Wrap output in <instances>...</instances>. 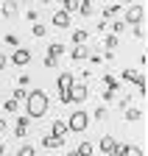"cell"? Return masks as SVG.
Listing matches in <instances>:
<instances>
[{"instance_id":"d4e9b609","label":"cell","mask_w":148,"mask_h":156,"mask_svg":"<svg viewBox=\"0 0 148 156\" xmlns=\"http://www.w3.org/2000/svg\"><path fill=\"white\" fill-rule=\"evenodd\" d=\"M103 45H106V50H115V45H117V36H115V34H109V36L103 39Z\"/></svg>"},{"instance_id":"f1b7e54d","label":"cell","mask_w":148,"mask_h":156,"mask_svg":"<svg viewBox=\"0 0 148 156\" xmlns=\"http://www.w3.org/2000/svg\"><path fill=\"white\" fill-rule=\"evenodd\" d=\"M31 34H34V36H45V25H42V23H34Z\"/></svg>"},{"instance_id":"ba28073f","label":"cell","mask_w":148,"mask_h":156,"mask_svg":"<svg viewBox=\"0 0 148 156\" xmlns=\"http://www.w3.org/2000/svg\"><path fill=\"white\" fill-rule=\"evenodd\" d=\"M50 134L59 136V140H67V134H70V131H67V123H64V120H53V123H50Z\"/></svg>"},{"instance_id":"836d02e7","label":"cell","mask_w":148,"mask_h":156,"mask_svg":"<svg viewBox=\"0 0 148 156\" xmlns=\"http://www.w3.org/2000/svg\"><path fill=\"white\" fill-rule=\"evenodd\" d=\"M17 84H20V87H28V84H31V75H28V73H23L20 78H17Z\"/></svg>"},{"instance_id":"cb8c5ba5","label":"cell","mask_w":148,"mask_h":156,"mask_svg":"<svg viewBox=\"0 0 148 156\" xmlns=\"http://www.w3.org/2000/svg\"><path fill=\"white\" fill-rule=\"evenodd\" d=\"M25 98H28V89L17 87V89H14V95H11V101H17V103H20V101H25Z\"/></svg>"},{"instance_id":"277c9868","label":"cell","mask_w":148,"mask_h":156,"mask_svg":"<svg viewBox=\"0 0 148 156\" xmlns=\"http://www.w3.org/2000/svg\"><path fill=\"white\" fill-rule=\"evenodd\" d=\"M101 151H103V156H117L120 142L115 140L112 134H103V136H101Z\"/></svg>"},{"instance_id":"7c38bea8","label":"cell","mask_w":148,"mask_h":156,"mask_svg":"<svg viewBox=\"0 0 148 156\" xmlns=\"http://www.w3.org/2000/svg\"><path fill=\"white\" fill-rule=\"evenodd\" d=\"M42 145H45L48 151H56V148L64 145V140H59V136H53V134H45V136H42Z\"/></svg>"},{"instance_id":"ffe728a7","label":"cell","mask_w":148,"mask_h":156,"mask_svg":"<svg viewBox=\"0 0 148 156\" xmlns=\"http://www.w3.org/2000/svg\"><path fill=\"white\" fill-rule=\"evenodd\" d=\"M103 84H106V89H115V92L120 89V81H117L112 73H106V75H103Z\"/></svg>"},{"instance_id":"ac0fdd59","label":"cell","mask_w":148,"mask_h":156,"mask_svg":"<svg viewBox=\"0 0 148 156\" xmlns=\"http://www.w3.org/2000/svg\"><path fill=\"white\" fill-rule=\"evenodd\" d=\"M87 39H89V31H84V28H76V31H73V42H76V45H84Z\"/></svg>"},{"instance_id":"6da1fadb","label":"cell","mask_w":148,"mask_h":156,"mask_svg":"<svg viewBox=\"0 0 148 156\" xmlns=\"http://www.w3.org/2000/svg\"><path fill=\"white\" fill-rule=\"evenodd\" d=\"M48 109H50V101H48L45 89H31L25 98V117L28 120H39V117H45Z\"/></svg>"},{"instance_id":"7402d4cb","label":"cell","mask_w":148,"mask_h":156,"mask_svg":"<svg viewBox=\"0 0 148 156\" xmlns=\"http://www.w3.org/2000/svg\"><path fill=\"white\" fill-rule=\"evenodd\" d=\"M78 11H81V17H89L92 14V0H78Z\"/></svg>"},{"instance_id":"2e32d148","label":"cell","mask_w":148,"mask_h":156,"mask_svg":"<svg viewBox=\"0 0 148 156\" xmlns=\"http://www.w3.org/2000/svg\"><path fill=\"white\" fill-rule=\"evenodd\" d=\"M0 11H3V17H14L17 14V0H3Z\"/></svg>"},{"instance_id":"9a60e30c","label":"cell","mask_w":148,"mask_h":156,"mask_svg":"<svg viewBox=\"0 0 148 156\" xmlns=\"http://www.w3.org/2000/svg\"><path fill=\"white\" fill-rule=\"evenodd\" d=\"M120 14V3H109L106 9H103V23H109L112 17H117Z\"/></svg>"},{"instance_id":"e575fe53","label":"cell","mask_w":148,"mask_h":156,"mask_svg":"<svg viewBox=\"0 0 148 156\" xmlns=\"http://www.w3.org/2000/svg\"><path fill=\"white\" fill-rule=\"evenodd\" d=\"M3 109H6V112H17V101H11V98H9V101L3 103Z\"/></svg>"},{"instance_id":"1f68e13d","label":"cell","mask_w":148,"mask_h":156,"mask_svg":"<svg viewBox=\"0 0 148 156\" xmlns=\"http://www.w3.org/2000/svg\"><path fill=\"white\" fill-rule=\"evenodd\" d=\"M126 31V23H112V34L117 36V34H123Z\"/></svg>"},{"instance_id":"30bf717a","label":"cell","mask_w":148,"mask_h":156,"mask_svg":"<svg viewBox=\"0 0 148 156\" xmlns=\"http://www.w3.org/2000/svg\"><path fill=\"white\" fill-rule=\"evenodd\" d=\"M28 128H31V120L23 114V117H17V126H14V136H25L28 134Z\"/></svg>"},{"instance_id":"d6986e66","label":"cell","mask_w":148,"mask_h":156,"mask_svg":"<svg viewBox=\"0 0 148 156\" xmlns=\"http://www.w3.org/2000/svg\"><path fill=\"white\" fill-rule=\"evenodd\" d=\"M76 153H78V156H92V153H95V145H92V142H81V145L76 148Z\"/></svg>"},{"instance_id":"603a6c76","label":"cell","mask_w":148,"mask_h":156,"mask_svg":"<svg viewBox=\"0 0 148 156\" xmlns=\"http://www.w3.org/2000/svg\"><path fill=\"white\" fill-rule=\"evenodd\" d=\"M134 87H137V95H140V98H145V92H148V89H145V78H143V73L137 75V81H134Z\"/></svg>"},{"instance_id":"60d3db41","label":"cell","mask_w":148,"mask_h":156,"mask_svg":"<svg viewBox=\"0 0 148 156\" xmlns=\"http://www.w3.org/2000/svg\"><path fill=\"white\" fill-rule=\"evenodd\" d=\"M123 3H128V6H132V3H134V0H123Z\"/></svg>"},{"instance_id":"d590c367","label":"cell","mask_w":148,"mask_h":156,"mask_svg":"<svg viewBox=\"0 0 148 156\" xmlns=\"http://www.w3.org/2000/svg\"><path fill=\"white\" fill-rule=\"evenodd\" d=\"M59 64V58H53V56H45V67H56Z\"/></svg>"},{"instance_id":"5b68a950","label":"cell","mask_w":148,"mask_h":156,"mask_svg":"<svg viewBox=\"0 0 148 156\" xmlns=\"http://www.w3.org/2000/svg\"><path fill=\"white\" fill-rule=\"evenodd\" d=\"M89 98V87L87 84H73L70 87V103H84Z\"/></svg>"},{"instance_id":"f546056e","label":"cell","mask_w":148,"mask_h":156,"mask_svg":"<svg viewBox=\"0 0 148 156\" xmlns=\"http://www.w3.org/2000/svg\"><path fill=\"white\" fill-rule=\"evenodd\" d=\"M14 156H34V148H31V145H23V148L17 151Z\"/></svg>"},{"instance_id":"4fadbf2b","label":"cell","mask_w":148,"mask_h":156,"mask_svg":"<svg viewBox=\"0 0 148 156\" xmlns=\"http://www.w3.org/2000/svg\"><path fill=\"white\" fill-rule=\"evenodd\" d=\"M53 25L56 28H70V14L67 11H56L53 14Z\"/></svg>"},{"instance_id":"8d00e7d4","label":"cell","mask_w":148,"mask_h":156,"mask_svg":"<svg viewBox=\"0 0 148 156\" xmlns=\"http://www.w3.org/2000/svg\"><path fill=\"white\" fill-rule=\"evenodd\" d=\"M6 64H9V56H3V53H0V70H3Z\"/></svg>"},{"instance_id":"52a82bcc","label":"cell","mask_w":148,"mask_h":156,"mask_svg":"<svg viewBox=\"0 0 148 156\" xmlns=\"http://www.w3.org/2000/svg\"><path fill=\"white\" fill-rule=\"evenodd\" d=\"M73 84H76V75H73L70 70H67V73H59V78H56V87H59V92H67Z\"/></svg>"},{"instance_id":"8fae6325","label":"cell","mask_w":148,"mask_h":156,"mask_svg":"<svg viewBox=\"0 0 148 156\" xmlns=\"http://www.w3.org/2000/svg\"><path fill=\"white\" fill-rule=\"evenodd\" d=\"M117 156H145V151H143L140 145H120Z\"/></svg>"},{"instance_id":"8992f818","label":"cell","mask_w":148,"mask_h":156,"mask_svg":"<svg viewBox=\"0 0 148 156\" xmlns=\"http://www.w3.org/2000/svg\"><path fill=\"white\" fill-rule=\"evenodd\" d=\"M28 62H31V50H28V48H14V53H11V64L25 67Z\"/></svg>"},{"instance_id":"e0dca14e","label":"cell","mask_w":148,"mask_h":156,"mask_svg":"<svg viewBox=\"0 0 148 156\" xmlns=\"http://www.w3.org/2000/svg\"><path fill=\"white\" fill-rule=\"evenodd\" d=\"M64 50H67V48H64L62 42H50V45H48V56H53V58H59Z\"/></svg>"},{"instance_id":"f35d334b","label":"cell","mask_w":148,"mask_h":156,"mask_svg":"<svg viewBox=\"0 0 148 156\" xmlns=\"http://www.w3.org/2000/svg\"><path fill=\"white\" fill-rule=\"evenodd\" d=\"M6 153V145H3V140H0V156H3Z\"/></svg>"},{"instance_id":"4dcf8cb0","label":"cell","mask_w":148,"mask_h":156,"mask_svg":"<svg viewBox=\"0 0 148 156\" xmlns=\"http://www.w3.org/2000/svg\"><path fill=\"white\" fill-rule=\"evenodd\" d=\"M6 45H11V48H20V39H17L14 34H6Z\"/></svg>"},{"instance_id":"74e56055","label":"cell","mask_w":148,"mask_h":156,"mask_svg":"<svg viewBox=\"0 0 148 156\" xmlns=\"http://www.w3.org/2000/svg\"><path fill=\"white\" fill-rule=\"evenodd\" d=\"M6 131V123H3V117H0V134H3Z\"/></svg>"},{"instance_id":"3957f363","label":"cell","mask_w":148,"mask_h":156,"mask_svg":"<svg viewBox=\"0 0 148 156\" xmlns=\"http://www.w3.org/2000/svg\"><path fill=\"white\" fill-rule=\"evenodd\" d=\"M143 20H145V6L143 3H132V6H128L126 9V17H123V23L126 25H137V23H143Z\"/></svg>"},{"instance_id":"d6a6232c","label":"cell","mask_w":148,"mask_h":156,"mask_svg":"<svg viewBox=\"0 0 148 156\" xmlns=\"http://www.w3.org/2000/svg\"><path fill=\"white\" fill-rule=\"evenodd\" d=\"M115 98H117L115 89H103V101H106V103H109V101H115Z\"/></svg>"},{"instance_id":"ab89813d","label":"cell","mask_w":148,"mask_h":156,"mask_svg":"<svg viewBox=\"0 0 148 156\" xmlns=\"http://www.w3.org/2000/svg\"><path fill=\"white\" fill-rule=\"evenodd\" d=\"M67 156H78V153H76V151H67Z\"/></svg>"},{"instance_id":"83f0119b","label":"cell","mask_w":148,"mask_h":156,"mask_svg":"<svg viewBox=\"0 0 148 156\" xmlns=\"http://www.w3.org/2000/svg\"><path fill=\"white\" fill-rule=\"evenodd\" d=\"M134 34H137V39H145V20L134 25Z\"/></svg>"},{"instance_id":"5bb4252c","label":"cell","mask_w":148,"mask_h":156,"mask_svg":"<svg viewBox=\"0 0 148 156\" xmlns=\"http://www.w3.org/2000/svg\"><path fill=\"white\" fill-rule=\"evenodd\" d=\"M126 120H128V123L143 120V109H140V106H126Z\"/></svg>"},{"instance_id":"484cf974","label":"cell","mask_w":148,"mask_h":156,"mask_svg":"<svg viewBox=\"0 0 148 156\" xmlns=\"http://www.w3.org/2000/svg\"><path fill=\"white\" fill-rule=\"evenodd\" d=\"M62 6H64L62 11H67V14H70V11H76V9H78V0H64Z\"/></svg>"},{"instance_id":"7bdbcfd3","label":"cell","mask_w":148,"mask_h":156,"mask_svg":"<svg viewBox=\"0 0 148 156\" xmlns=\"http://www.w3.org/2000/svg\"><path fill=\"white\" fill-rule=\"evenodd\" d=\"M23 3H28V0H23Z\"/></svg>"},{"instance_id":"7a4b0ae2","label":"cell","mask_w":148,"mask_h":156,"mask_svg":"<svg viewBox=\"0 0 148 156\" xmlns=\"http://www.w3.org/2000/svg\"><path fill=\"white\" fill-rule=\"evenodd\" d=\"M67 131L70 134H84L87 128H89V112H84V109H76V112H70V117H67Z\"/></svg>"},{"instance_id":"4316f807","label":"cell","mask_w":148,"mask_h":156,"mask_svg":"<svg viewBox=\"0 0 148 156\" xmlns=\"http://www.w3.org/2000/svg\"><path fill=\"white\" fill-rule=\"evenodd\" d=\"M106 114H109V109H106V106H98L92 117H95V120H106Z\"/></svg>"},{"instance_id":"9c48e42d","label":"cell","mask_w":148,"mask_h":156,"mask_svg":"<svg viewBox=\"0 0 148 156\" xmlns=\"http://www.w3.org/2000/svg\"><path fill=\"white\" fill-rule=\"evenodd\" d=\"M70 58L73 62H84V58H89V45H76L70 50Z\"/></svg>"},{"instance_id":"b9f144b4","label":"cell","mask_w":148,"mask_h":156,"mask_svg":"<svg viewBox=\"0 0 148 156\" xmlns=\"http://www.w3.org/2000/svg\"><path fill=\"white\" fill-rule=\"evenodd\" d=\"M59 3H64V0H59Z\"/></svg>"},{"instance_id":"44dd1931","label":"cell","mask_w":148,"mask_h":156,"mask_svg":"<svg viewBox=\"0 0 148 156\" xmlns=\"http://www.w3.org/2000/svg\"><path fill=\"white\" fill-rule=\"evenodd\" d=\"M137 75H140V70H134V67H126V70H123V81L134 84V81H137Z\"/></svg>"}]
</instances>
